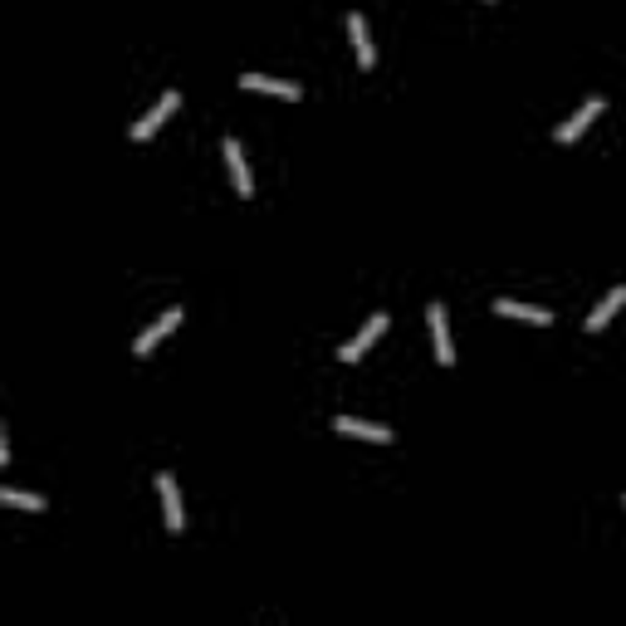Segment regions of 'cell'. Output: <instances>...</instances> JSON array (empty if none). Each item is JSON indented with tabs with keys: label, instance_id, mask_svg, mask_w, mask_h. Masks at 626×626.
<instances>
[{
	"label": "cell",
	"instance_id": "1",
	"mask_svg": "<svg viewBox=\"0 0 626 626\" xmlns=\"http://www.w3.org/2000/svg\"><path fill=\"white\" fill-rule=\"evenodd\" d=\"M426 318H430V343H436V362H440V368H450V362H455V348H450V323H446V304H440V298H430Z\"/></svg>",
	"mask_w": 626,
	"mask_h": 626
},
{
	"label": "cell",
	"instance_id": "2",
	"mask_svg": "<svg viewBox=\"0 0 626 626\" xmlns=\"http://www.w3.org/2000/svg\"><path fill=\"white\" fill-rule=\"evenodd\" d=\"M333 430L348 440H377V446H391V426L377 421H358V416H333Z\"/></svg>",
	"mask_w": 626,
	"mask_h": 626
},
{
	"label": "cell",
	"instance_id": "3",
	"mask_svg": "<svg viewBox=\"0 0 626 626\" xmlns=\"http://www.w3.org/2000/svg\"><path fill=\"white\" fill-rule=\"evenodd\" d=\"M382 333H387V313H372V318L362 323V333H358V338H348V343L338 348V358H343V362H358L362 352H368V348H372Z\"/></svg>",
	"mask_w": 626,
	"mask_h": 626
},
{
	"label": "cell",
	"instance_id": "4",
	"mask_svg": "<svg viewBox=\"0 0 626 626\" xmlns=\"http://www.w3.org/2000/svg\"><path fill=\"white\" fill-rule=\"evenodd\" d=\"M602 108H607V98H602V94H592V98H587L578 113L568 117L563 127H558V142H578V137L587 133V127H592V117H602Z\"/></svg>",
	"mask_w": 626,
	"mask_h": 626
},
{
	"label": "cell",
	"instance_id": "5",
	"mask_svg": "<svg viewBox=\"0 0 626 626\" xmlns=\"http://www.w3.org/2000/svg\"><path fill=\"white\" fill-rule=\"evenodd\" d=\"M177 103H181V94H177V88H167V94L156 98V108H152L147 117H137V123H133V137H137V142H147V137L156 133V127H162L167 117L177 113Z\"/></svg>",
	"mask_w": 626,
	"mask_h": 626
},
{
	"label": "cell",
	"instance_id": "6",
	"mask_svg": "<svg viewBox=\"0 0 626 626\" xmlns=\"http://www.w3.org/2000/svg\"><path fill=\"white\" fill-rule=\"evenodd\" d=\"M220 152H226V167H230V177H235V196H250L255 181H250V167H245V147L235 137H226V142H220Z\"/></svg>",
	"mask_w": 626,
	"mask_h": 626
},
{
	"label": "cell",
	"instance_id": "7",
	"mask_svg": "<svg viewBox=\"0 0 626 626\" xmlns=\"http://www.w3.org/2000/svg\"><path fill=\"white\" fill-rule=\"evenodd\" d=\"M181 313H187V308H181V304H177V308H167V313H162V318H156V323H152V328H147V333H142V338H137V343H133V352H137V358H147V352H152V348H156V343H162V338H167V333H172V328H177V323H181Z\"/></svg>",
	"mask_w": 626,
	"mask_h": 626
},
{
	"label": "cell",
	"instance_id": "8",
	"mask_svg": "<svg viewBox=\"0 0 626 626\" xmlns=\"http://www.w3.org/2000/svg\"><path fill=\"white\" fill-rule=\"evenodd\" d=\"M156 494H162V514H167V529L181 533L187 514H181V494H177V480L172 475H156Z\"/></svg>",
	"mask_w": 626,
	"mask_h": 626
},
{
	"label": "cell",
	"instance_id": "9",
	"mask_svg": "<svg viewBox=\"0 0 626 626\" xmlns=\"http://www.w3.org/2000/svg\"><path fill=\"white\" fill-rule=\"evenodd\" d=\"M494 313H500V318H524V323H553V313L548 308H539V304H519V298H494Z\"/></svg>",
	"mask_w": 626,
	"mask_h": 626
},
{
	"label": "cell",
	"instance_id": "10",
	"mask_svg": "<svg viewBox=\"0 0 626 626\" xmlns=\"http://www.w3.org/2000/svg\"><path fill=\"white\" fill-rule=\"evenodd\" d=\"M621 304H626V284H617V289H611V294L602 298V304H597L592 313H587V323H582V328H587V333H602L607 323H611V313H617Z\"/></svg>",
	"mask_w": 626,
	"mask_h": 626
},
{
	"label": "cell",
	"instance_id": "11",
	"mask_svg": "<svg viewBox=\"0 0 626 626\" xmlns=\"http://www.w3.org/2000/svg\"><path fill=\"white\" fill-rule=\"evenodd\" d=\"M348 35H352V49H358V64H362V69H372V64H377V49H372V39H368V20H362L358 10L348 15Z\"/></svg>",
	"mask_w": 626,
	"mask_h": 626
},
{
	"label": "cell",
	"instance_id": "12",
	"mask_svg": "<svg viewBox=\"0 0 626 626\" xmlns=\"http://www.w3.org/2000/svg\"><path fill=\"white\" fill-rule=\"evenodd\" d=\"M245 88H259V94H279V98H298V84L289 78H269V74H240Z\"/></svg>",
	"mask_w": 626,
	"mask_h": 626
},
{
	"label": "cell",
	"instance_id": "13",
	"mask_svg": "<svg viewBox=\"0 0 626 626\" xmlns=\"http://www.w3.org/2000/svg\"><path fill=\"white\" fill-rule=\"evenodd\" d=\"M0 504H10V509H30V514H45V494H25V490H15V485H5L0 490Z\"/></svg>",
	"mask_w": 626,
	"mask_h": 626
},
{
	"label": "cell",
	"instance_id": "14",
	"mask_svg": "<svg viewBox=\"0 0 626 626\" xmlns=\"http://www.w3.org/2000/svg\"><path fill=\"white\" fill-rule=\"evenodd\" d=\"M621 504H626V494H621Z\"/></svg>",
	"mask_w": 626,
	"mask_h": 626
}]
</instances>
